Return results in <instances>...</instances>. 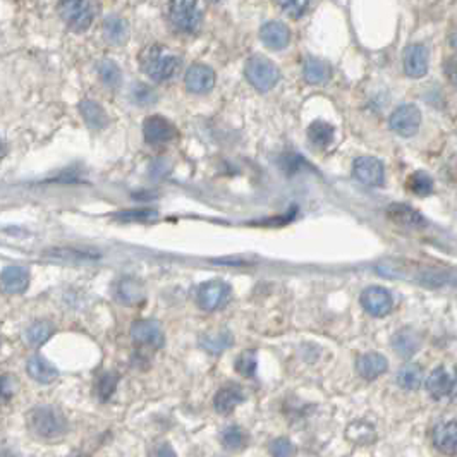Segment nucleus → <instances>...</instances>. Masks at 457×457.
Returning <instances> with one entry per match:
<instances>
[{
  "mask_svg": "<svg viewBox=\"0 0 457 457\" xmlns=\"http://www.w3.org/2000/svg\"><path fill=\"white\" fill-rule=\"evenodd\" d=\"M232 343V334L225 329L210 330L200 337V345L210 354H222L224 351H227Z\"/></svg>",
  "mask_w": 457,
  "mask_h": 457,
  "instance_id": "22",
  "label": "nucleus"
},
{
  "mask_svg": "<svg viewBox=\"0 0 457 457\" xmlns=\"http://www.w3.org/2000/svg\"><path fill=\"white\" fill-rule=\"evenodd\" d=\"M260 38L270 50H284L289 45V28L284 23H279V21H270V23H265L261 26Z\"/></svg>",
  "mask_w": 457,
  "mask_h": 457,
  "instance_id": "17",
  "label": "nucleus"
},
{
  "mask_svg": "<svg viewBox=\"0 0 457 457\" xmlns=\"http://www.w3.org/2000/svg\"><path fill=\"white\" fill-rule=\"evenodd\" d=\"M30 286V272L19 265H9L0 273V287L7 294H21Z\"/></svg>",
  "mask_w": 457,
  "mask_h": 457,
  "instance_id": "13",
  "label": "nucleus"
},
{
  "mask_svg": "<svg viewBox=\"0 0 457 457\" xmlns=\"http://www.w3.org/2000/svg\"><path fill=\"white\" fill-rule=\"evenodd\" d=\"M50 255H52L53 258H60V260H71V258H74V260L79 261V260H85V258H88V260H93V255H85L83 251H74V250H52L50 251Z\"/></svg>",
  "mask_w": 457,
  "mask_h": 457,
  "instance_id": "40",
  "label": "nucleus"
},
{
  "mask_svg": "<svg viewBox=\"0 0 457 457\" xmlns=\"http://www.w3.org/2000/svg\"><path fill=\"white\" fill-rule=\"evenodd\" d=\"M117 381H119L117 373H105V375L100 377L98 390L96 392H98V395L102 401H107V399L114 394L115 387H117Z\"/></svg>",
  "mask_w": 457,
  "mask_h": 457,
  "instance_id": "36",
  "label": "nucleus"
},
{
  "mask_svg": "<svg viewBox=\"0 0 457 457\" xmlns=\"http://www.w3.org/2000/svg\"><path fill=\"white\" fill-rule=\"evenodd\" d=\"M352 174L361 184L370 188H380L385 181L383 164L375 157H359L352 164Z\"/></svg>",
  "mask_w": 457,
  "mask_h": 457,
  "instance_id": "9",
  "label": "nucleus"
},
{
  "mask_svg": "<svg viewBox=\"0 0 457 457\" xmlns=\"http://www.w3.org/2000/svg\"><path fill=\"white\" fill-rule=\"evenodd\" d=\"M243 401H244L243 388L236 383H230L222 387L221 390L217 392L214 404L215 409H217L221 415H229V413H232Z\"/></svg>",
  "mask_w": 457,
  "mask_h": 457,
  "instance_id": "20",
  "label": "nucleus"
},
{
  "mask_svg": "<svg viewBox=\"0 0 457 457\" xmlns=\"http://www.w3.org/2000/svg\"><path fill=\"white\" fill-rule=\"evenodd\" d=\"M115 296L124 304H136L145 298V287L132 277H124L115 286Z\"/></svg>",
  "mask_w": 457,
  "mask_h": 457,
  "instance_id": "23",
  "label": "nucleus"
},
{
  "mask_svg": "<svg viewBox=\"0 0 457 457\" xmlns=\"http://www.w3.org/2000/svg\"><path fill=\"white\" fill-rule=\"evenodd\" d=\"M390 129L402 138H411L418 132L421 124V112L416 105H401L390 115Z\"/></svg>",
  "mask_w": 457,
  "mask_h": 457,
  "instance_id": "8",
  "label": "nucleus"
},
{
  "mask_svg": "<svg viewBox=\"0 0 457 457\" xmlns=\"http://www.w3.org/2000/svg\"><path fill=\"white\" fill-rule=\"evenodd\" d=\"M103 37L112 45H122L129 38V26L126 19L117 16L107 17L103 23Z\"/></svg>",
  "mask_w": 457,
  "mask_h": 457,
  "instance_id": "25",
  "label": "nucleus"
},
{
  "mask_svg": "<svg viewBox=\"0 0 457 457\" xmlns=\"http://www.w3.org/2000/svg\"><path fill=\"white\" fill-rule=\"evenodd\" d=\"M131 337L136 344L150 345V347H162L164 345V332L160 325L153 320H139L131 327Z\"/></svg>",
  "mask_w": 457,
  "mask_h": 457,
  "instance_id": "11",
  "label": "nucleus"
},
{
  "mask_svg": "<svg viewBox=\"0 0 457 457\" xmlns=\"http://www.w3.org/2000/svg\"><path fill=\"white\" fill-rule=\"evenodd\" d=\"M387 215L392 222H395L397 225H404V227H421L424 224V218L408 205H390L387 208Z\"/></svg>",
  "mask_w": 457,
  "mask_h": 457,
  "instance_id": "24",
  "label": "nucleus"
},
{
  "mask_svg": "<svg viewBox=\"0 0 457 457\" xmlns=\"http://www.w3.org/2000/svg\"><path fill=\"white\" fill-rule=\"evenodd\" d=\"M59 16L62 17L69 30L81 33L92 26L95 10L89 0H60Z\"/></svg>",
  "mask_w": 457,
  "mask_h": 457,
  "instance_id": "4",
  "label": "nucleus"
},
{
  "mask_svg": "<svg viewBox=\"0 0 457 457\" xmlns=\"http://www.w3.org/2000/svg\"><path fill=\"white\" fill-rule=\"evenodd\" d=\"M423 368L416 363H408L397 372V383L404 390H418L423 383Z\"/></svg>",
  "mask_w": 457,
  "mask_h": 457,
  "instance_id": "28",
  "label": "nucleus"
},
{
  "mask_svg": "<svg viewBox=\"0 0 457 457\" xmlns=\"http://www.w3.org/2000/svg\"><path fill=\"white\" fill-rule=\"evenodd\" d=\"M222 442L227 449H241L246 444V435L239 426H227L222 433Z\"/></svg>",
  "mask_w": 457,
  "mask_h": 457,
  "instance_id": "34",
  "label": "nucleus"
},
{
  "mask_svg": "<svg viewBox=\"0 0 457 457\" xmlns=\"http://www.w3.org/2000/svg\"><path fill=\"white\" fill-rule=\"evenodd\" d=\"M143 71L148 74L153 81H167L174 78L181 67V59L172 53L167 46L152 45L146 46L139 57Z\"/></svg>",
  "mask_w": 457,
  "mask_h": 457,
  "instance_id": "1",
  "label": "nucleus"
},
{
  "mask_svg": "<svg viewBox=\"0 0 457 457\" xmlns=\"http://www.w3.org/2000/svg\"><path fill=\"white\" fill-rule=\"evenodd\" d=\"M53 334V325L50 322H35L33 325H30V329L26 330V340L31 345H42L43 343L50 339V336Z\"/></svg>",
  "mask_w": 457,
  "mask_h": 457,
  "instance_id": "30",
  "label": "nucleus"
},
{
  "mask_svg": "<svg viewBox=\"0 0 457 457\" xmlns=\"http://www.w3.org/2000/svg\"><path fill=\"white\" fill-rule=\"evenodd\" d=\"M244 73H246V78L248 81L251 83V86L257 88L258 92L261 93L270 92V89L279 83L280 78L279 67L264 55L251 57V59L246 62V69H244Z\"/></svg>",
  "mask_w": 457,
  "mask_h": 457,
  "instance_id": "3",
  "label": "nucleus"
},
{
  "mask_svg": "<svg viewBox=\"0 0 457 457\" xmlns=\"http://www.w3.org/2000/svg\"><path fill=\"white\" fill-rule=\"evenodd\" d=\"M132 100L138 105H152V103L157 102V93L153 92L150 86L146 85H136L131 92Z\"/></svg>",
  "mask_w": 457,
  "mask_h": 457,
  "instance_id": "35",
  "label": "nucleus"
},
{
  "mask_svg": "<svg viewBox=\"0 0 457 457\" xmlns=\"http://www.w3.org/2000/svg\"><path fill=\"white\" fill-rule=\"evenodd\" d=\"M334 126H330L329 122L325 121H315L311 126L308 128V138L309 141L313 143L318 148H325L329 146L330 143L334 141Z\"/></svg>",
  "mask_w": 457,
  "mask_h": 457,
  "instance_id": "29",
  "label": "nucleus"
},
{
  "mask_svg": "<svg viewBox=\"0 0 457 457\" xmlns=\"http://www.w3.org/2000/svg\"><path fill=\"white\" fill-rule=\"evenodd\" d=\"M404 71L409 78H423L428 73V49L424 45H409L404 50Z\"/></svg>",
  "mask_w": 457,
  "mask_h": 457,
  "instance_id": "15",
  "label": "nucleus"
},
{
  "mask_svg": "<svg viewBox=\"0 0 457 457\" xmlns=\"http://www.w3.org/2000/svg\"><path fill=\"white\" fill-rule=\"evenodd\" d=\"M16 390V380L10 375H0V402L9 401Z\"/></svg>",
  "mask_w": 457,
  "mask_h": 457,
  "instance_id": "39",
  "label": "nucleus"
},
{
  "mask_svg": "<svg viewBox=\"0 0 457 457\" xmlns=\"http://www.w3.org/2000/svg\"><path fill=\"white\" fill-rule=\"evenodd\" d=\"M392 347L395 349L401 358H411L421 347V336L411 327H404V329L397 330L392 337Z\"/></svg>",
  "mask_w": 457,
  "mask_h": 457,
  "instance_id": "18",
  "label": "nucleus"
},
{
  "mask_svg": "<svg viewBox=\"0 0 457 457\" xmlns=\"http://www.w3.org/2000/svg\"><path fill=\"white\" fill-rule=\"evenodd\" d=\"M186 88L191 93H198V95H203L208 93L215 86V73L214 69H210L208 66L203 64H194L188 69L184 78Z\"/></svg>",
  "mask_w": 457,
  "mask_h": 457,
  "instance_id": "12",
  "label": "nucleus"
},
{
  "mask_svg": "<svg viewBox=\"0 0 457 457\" xmlns=\"http://www.w3.org/2000/svg\"><path fill=\"white\" fill-rule=\"evenodd\" d=\"M356 368H358V373L365 380H375L387 372L388 363L387 358L379 354V352H368V354H363L358 359Z\"/></svg>",
  "mask_w": 457,
  "mask_h": 457,
  "instance_id": "19",
  "label": "nucleus"
},
{
  "mask_svg": "<svg viewBox=\"0 0 457 457\" xmlns=\"http://www.w3.org/2000/svg\"><path fill=\"white\" fill-rule=\"evenodd\" d=\"M79 110H81V115L86 121V124H88L92 129H95V131H100V129H103L107 124H109V117H107L105 110H103L102 105H98L96 102L83 100L81 105H79Z\"/></svg>",
  "mask_w": 457,
  "mask_h": 457,
  "instance_id": "26",
  "label": "nucleus"
},
{
  "mask_svg": "<svg viewBox=\"0 0 457 457\" xmlns=\"http://www.w3.org/2000/svg\"><path fill=\"white\" fill-rule=\"evenodd\" d=\"M451 45L454 46V49L457 50V33H454V35H452V37H451Z\"/></svg>",
  "mask_w": 457,
  "mask_h": 457,
  "instance_id": "42",
  "label": "nucleus"
},
{
  "mask_svg": "<svg viewBox=\"0 0 457 457\" xmlns=\"http://www.w3.org/2000/svg\"><path fill=\"white\" fill-rule=\"evenodd\" d=\"M214 2H218V0H214Z\"/></svg>",
  "mask_w": 457,
  "mask_h": 457,
  "instance_id": "44",
  "label": "nucleus"
},
{
  "mask_svg": "<svg viewBox=\"0 0 457 457\" xmlns=\"http://www.w3.org/2000/svg\"><path fill=\"white\" fill-rule=\"evenodd\" d=\"M444 73L452 85L457 86V55L449 57L444 62Z\"/></svg>",
  "mask_w": 457,
  "mask_h": 457,
  "instance_id": "41",
  "label": "nucleus"
},
{
  "mask_svg": "<svg viewBox=\"0 0 457 457\" xmlns=\"http://www.w3.org/2000/svg\"><path fill=\"white\" fill-rule=\"evenodd\" d=\"M98 74L103 85H107L109 88H119V85L122 83V73L114 60H102L98 64Z\"/></svg>",
  "mask_w": 457,
  "mask_h": 457,
  "instance_id": "31",
  "label": "nucleus"
},
{
  "mask_svg": "<svg viewBox=\"0 0 457 457\" xmlns=\"http://www.w3.org/2000/svg\"><path fill=\"white\" fill-rule=\"evenodd\" d=\"M426 388L433 399H451L457 394V368L456 366H438L430 373Z\"/></svg>",
  "mask_w": 457,
  "mask_h": 457,
  "instance_id": "5",
  "label": "nucleus"
},
{
  "mask_svg": "<svg viewBox=\"0 0 457 457\" xmlns=\"http://www.w3.org/2000/svg\"><path fill=\"white\" fill-rule=\"evenodd\" d=\"M171 19L181 31L194 33L201 24V12L196 0H172Z\"/></svg>",
  "mask_w": 457,
  "mask_h": 457,
  "instance_id": "7",
  "label": "nucleus"
},
{
  "mask_svg": "<svg viewBox=\"0 0 457 457\" xmlns=\"http://www.w3.org/2000/svg\"><path fill=\"white\" fill-rule=\"evenodd\" d=\"M408 188L411 193L418 194V196H428L433 191V181L424 171H416L415 174L409 175Z\"/></svg>",
  "mask_w": 457,
  "mask_h": 457,
  "instance_id": "32",
  "label": "nucleus"
},
{
  "mask_svg": "<svg viewBox=\"0 0 457 457\" xmlns=\"http://www.w3.org/2000/svg\"><path fill=\"white\" fill-rule=\"evenodd\" d=\"M304 79L309 85H323V83L329 81L330 78V67L329 64L323 62V60L316 59V57H308L304 62L303 69Z\"/></svg>",
  "mask_w": 457,
  "mask_h": 457,
  "instance_id": "27",
  "label": "nucleus"
},
{
  "mask_svg": "<svg viewBox=\"0 0 457 457\" xmlns=\"http://www.w3.org/2000/svg\"><path fill=\"white\" fill-rule=\"evenodd\" d=\"M232 289L224 280H210L198 289V304L205 311H217L230 301Z\"/></svg>",
  "mask_w": 457,
  "mask_h": 457,
  "instance_id": "6",
  "label": "nucleus"
},
{
  "mask_svg": "<svg viewBox=\"0 0 457 457\" xmlns=\"http://www.w3.org/2000/svg\"><path fill=\"white\" fill-rule=\"evenodd\" d=\"M275 2L282 7V10L287 16L294 17V19L303 16L306 10L309 9V6H311V0H275Z\"/></svg>",
  "mask_w": 457,
  "mask_h": 457,
  "instance_id": "33",
  "label": "nucleus"
},
{
  "mask_svg": "<svg viewBox=\"0 0 457 457\" xmlns=\"http://www.w3.org/2000/svg\"><path fill=\"white\" fill-rule=\"evenodd\" d=\"M3 153H6V150H3V143H2V139H0V158L3 157Z\"/></svg>",
  "mask_w": 457,
  "mask_h": 457,
  "instance_id": "43",
  "label": "nucleus"
},
{
  "mask_svg": "<svg viewBox=\"0 0 457 457\" xmlns=\"http://www.w3.org/2000/svg\"><path fill=\"white\" fill-rule=\"evenodd\" d=\"M28 424L38 437L43 438H59L67 431V423L62 413L50 406L33 409L28 415Z\"/></svg>",
  "mask_w": 457,
  "mask_h": 457,
  "instance_id": "2",
  "label": "nucleus"
},
{
  "mask_svg": "<svg viewBox=\"0 0 457 457\" xmlns=\"http://www.w3.org/2000/svg\"><path fill=\"white\" fill-rule=\"evenodd\" d=\"M26 370L28 375L33 380L40 381V383H52V381L57 380V377H59V372H57L55 366H53L49 359H45L40 354L31 356V358L28 359Z\"/></svg>",
  "mask_w": 457,
  "mask_h": 457,
  "instance_id": "21",
  "label": "nucleus"
},
{
  "mask_svg": "<svg viewBox=\"0 0 457 457\" xmlns=\"http://www.w3.org/2000/svg\"><path fill=\"white\" fill-rule=\"evenodd\" d=\"M359 303H361L363 309H365L368 315L380 318V316L388 315V311L392 309V304H394V300H392V294L388 293L385 287L370 286L361 293Z\"/></svg>",
  "mask_w": 457,
  "mask_h": 457,
  "instance_id": "10",
  "label": "nucleus"
},
{
  "mask_svg": "<svg viewBox=\"0 0 457 457\" xmlns=\"http://www.w3.org/2000/svg\"><path fill=\"white\" fill-rule=\"evenodd\" d=\"M433 445L440 452L452 454L457 451V421H442L431 431Z\"/></svg>",
  "mask_w": 457,
  "mask_h": 457,
  "instance_id": "16",
  "label": "nucleus"
},
{
  "mask_svg": "<svg viewBox=\"0 0 457 457\" xmlns=\"http://www.w3.org/2000/svg\"><path fill=\"white\" fill-rule=\"evenodd\" d=\"M236 370L244 377H253L257 372V358L253 352H244L236 361Z\"/></svg>",
  "mask_w": 457,
  "mask_h": 457,
  "instance_id": "37",
  "label": "nucleus"
},
{
  "mask_svg": "<svg viewBox=\"0 0 457 457\" xmlns=\"http://www.w3.org/2000/svg\"><path fill=\"white\" fill-rule=\"evenodd\" d=\"M143 132H145L146 141L152 143V145L167 143L178 136V131H175L174 126H172L167 119L158 117V115L146 119L145 124H143Z\"/></svg>",
  "mask_w": 457,
  "mask_h": 457,
  "instance_id": "14",
  "label": "nucleus"
},
{
  "mask_svg": "<svg viewBox=\"0 0 457 457\" xmlns=\"http://www.w3.org/2000/svg\"><path fill=\"white\" fill-rule=\"evenodd\" d=\"M270 452H272L273 456L284 457L294 454V447L287 438H277V440H273L272 444H270Z\"/></svg>",
  "mask_w": 457,
  "mask_h": 457,
  "instance_id": "38",
  "label": "nucleus"
}]
</instances>
